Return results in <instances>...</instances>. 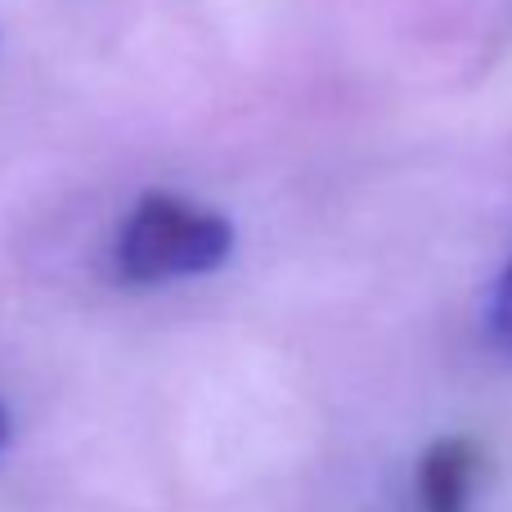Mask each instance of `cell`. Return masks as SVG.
I'll return each mask as SVG.
<instances>
[{
  "label": "cell",
  "instance_id": "7a4b0ae2",
  "mask_svg": "<svg viewBox=\"0 0 512 512\" xmlns=\"http://www.w3.org/2000/svg\"><path fill=\"white\" fill-rule=\"evenodd\" d=\"M481 477H486V454L472 436H445L418 463V504L423 512H472Z\"/></svg>",
  "mask_w": 512,
  "mask_h": 512
},
{
  "label": "cell",
  "instance_id": "3957f363",
  "mask_svg": "<svg viewBox=\"0 0 512 512\" xmlns=\"http://www.w3.org/2000/svg\"><path fill=\"white\" fill-rule=\"evenodd\" d=\"M486 328H490V337H495V342L512 355V261L504 265V274L495 279V288H490Z\"/></svg>",
  "mask_w": 512,
  "mask_h": 512
},
{
  "label": "cell",
  "instance_id": "277c9868",
  "mask_svg": "<svg viewBox=\"0 0 512 512\" xmlns=\"http://www.w3.org/2000/svg\"><path fill=\"white\" fill-rule=\"evenodd\" d=\"M5 441H9V414H5V405H0V450H5Z\"/></svg>",
  "mask_w": 512,
  "mask_h": 512
},
{
  "label": "cell",
  "instance_id": "6da1fadb",
  "mask_svg": "<svg viewBox=\"0 0 512 512\" xmlns=\"http://www.w3.org/2000/svg\"><path fill=\"white\" fill-rule=\"evenodd\" d=\"M234 225L180 194H144L117 230L113 270L131 288L198 279L230 261Z\"/></svg>",
  "mask_w": 512,
  "mask_h": 512
}]
</instances>
